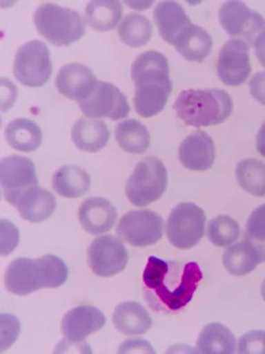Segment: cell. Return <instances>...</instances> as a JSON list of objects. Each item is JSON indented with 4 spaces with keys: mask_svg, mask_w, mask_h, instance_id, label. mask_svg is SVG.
I'll use <instances>...</instances> for the list:
<instances>
[{
    "mask_svg": "<svg viewBox=\"0 0 265 354\" xmlns=\"http://www.w3.org/2000/svg\"><path fill=\"white\" fill-rule=\"evenodd\" d=\"M142 281L145 299L152 309L178 312L192 301L202 281V271L195 261H164L150 256Z\"/></svg>",
    "mask_w": 265,
    "mask_h": 354,
    "instance_id": "6da1fadb",
    "label": "cell"
},
{
    "mask_svg": "<svg viewBox=\"0 0 265 354\" xmlns=\"http://www.w3.org/2000/svg\"><path fill=\"white\" fill-rule=\"evenodd\" d=\"M132 80L135 85L134 107L142 118L161 113L173 92L168 60L157 51H146L132 62Z\"/></svg>",
    "mask_w": 265,
    "mask_h": 354,
    "instance_id": "7a4b0ae2",
    "label": "cell"
},
{
    "mask_svg": "<svg viewBox=\"0 0 265 354\" xmlns=\"http://www.w3.org/2000/svg\"><path fill=\"white\" fill-rule=\"evenodd\" d=\"M67 277L66 263L54 254H46L36 260L19 257L7 267L4 285L12 295H28L40 289L61 288L66 283Z\"/></svg>",
    "mask_w": 265,
    "mask_h": 354,
    "instance_id": "3957f363",
    "label": "cell"
},
{
    "mask_svg": "<svg viewBox=\"0 0 265 354\" xmlns=\"http://www.w3.org/2000/svg\"><path fill=\"white\" fill-rule=\"evenodd\" d=\"M234 109L231 96L222 89H188L174 103L184 123L193 127L216 126L230 118Z\"/></svg>",
    "mask_w": 265,
    "mask_h": 354,
    "instance_id": "277c9868",
    "label": "cell"
},
{
    "mask_svg": "<svg viewBox=\"0 0 265 354\" xmlns=\"http://www.w3.org/2000/svg\"><path fill=\"white\" fill-rule=\"evenodd\" d=\"M39 33L51 44L67 47L85 36L86 21L75 10L54 3L41 4L33 15Z\"/></svg>",
    "mask_w": 265,
    "mask_h": 354,
    "instance_id": "5b68a950",
    "label": "cell"
},
{
    "mask_svg": "<svg viewBox=\"0 0 265 354\" xmlns=\"http://www.w3.org/2000/svg\"><path fill=\"white\" fill-rule=\"evenodd\" d=\"M168 183L166 166L157 158L141 160L126 183V196L135 207H146L159 200Z\"/></svg>",
    "mask_w": 265,
    "mask_h": 354,
    "instance_id": "8992f818",
    "label": "cell"
},
{
    "mask_svg": "<svg viewBox=\"0 0 265 354\" xmlns=\"http://www.w3.org/2000/svg\"><path fill=\"white\" fill-rule=\"evenodd\" d=\"M12 71L15 78L25 86L39 88L46 85L52 74L51 53L47 44L32 40L19 47Z\"/></svg>",
    "mask_w": 265,
    "mask_h": 354,
    "instance_id": "52a82bcc",
    "label": "cell"
},
{
    "mask_svg": "<svg viewBox=\"0 0 265 354\" xmlns=\"http://www.w3.org/2000/svg\"><path fill=\"white\" fill-rule=\"evenodd\" d=\"M205 212L193 203L175 205L168 216L167 238L178 249L195 248L205 233Z\"/></svg>",
    "mask_w": 265,
    "mask_h": 354,
    "instance_id": "ba28073f",
    "label": "cell"
},
{
    "mask_svg": "<svg viewBox=\"0 0 265 354\" xmlns=\"http://www.w3.org/2000/svg\"><path fill=\"white\" fill-rule=\"evenodd\" d=\"M128 261V249L117 236H99L88 248V263L97 277L110 278L118 275L126 268Z\"/></svg>",
    "mask_w": 265,
    "mask_h": 354,
    "instance_id": "9c48e42d",
    "label": "cell"
},
{
    "mask_svg": "<svg viewBox=\"0 0 265 354\" xmlns=\"http://www.w3.org/2000/svg\"><path fill=\"white\" fill-rule=\"evenodd\" d=\"M222 28L231 37H241L248 46L265 30V18L242 1H226L219 10Z\"/></svg>",
    "mask_w": 265,
    "mask_h": 354,
    "instance_id": "30bf717a",
    "label": "cell"
},
{
    "mask_svg": "<svg viewBox=\"0 0 265 354\" xmlns=\"http://www.w3.org/2000/svg\"><path fill=\"white\" fill-rule=\"evenodd\" d=\"M79 110L86 118H110L112 120L126 118L130 106L126 96L112 84L99 81L95 92L86 100L78 102Z\"/></svg>",
    "mask_w": 265,
    "mask_h": 354,
    "instance_id": "8fae6325",
    "label": "cell"
},
{
    "mask_svg": "<svg viewBox=\"0 0 265 354\" xmlns=\"http://www.w3.org/2000/svg\"><path fill=\"white\" fill-rule=\"evenodd\" d=\"M164 230V221L153 211L141 209L125 214L118 225L119 236L137 248L156 243Z\"/></svg>",
    "mask_w": 265,
    "mask_h": 354,
    "instance_id": "7c38bea8",
    "label": "cell"
},
{
    "mask_svg": "<svg viewBox=\"0 0 265 354\" xmlns=\"http://www.w3.org/2000/svg\"><path fill=\"white\" fill-rule=\"evenodd\" d=\"M0 183L4 200L12 204L21 193L39 186L35 163L23 156H7L1 159Z\"/></svg>",
    "mask_w": 265,
    "mask_h": 354,
    "instance_id": "4fadbf2b",
    "label": "cell"
},
{
    "mask_svg": "<svg viewBox=\"0 0 265 354\" xmlns=\"http://www.w3.org/2000/svg\"><path fill=\"white\" fill-rule=\"evenodd\" d=\"M252 71L249 46L238 39L227 41L219 51L217 75L227 86L245 84Z\"/></svg>",
    "mask_w": 265,
    "mask_h": 354,
    "instance_id": "5bb4252c",
    "label": "cell"
},
{
    "mask_svg": "<svg viewBox=\"0 0 265 354\" xmlns=\"http://www.w3.org/2000/svg\"><path fill=\"white\" fill-rule=\"evenodd\" d=\"M106 324L104 313L92 305L72 308L62 319V333L70 344H82Z\"/></svg>",
    "mask_w": 265,
    "mask_h": 354,
    "instance_id": "9a60e30c",
    "label": "cell"
},
{
    "mask_svg": "<svg viewBox=\"0 0 265 354\" xmlns=\"http://www.w3.org/2000/svg\"><path fill=\"white\" fill-rule=\"evenodd\" d=\"M55 84L61 95L70 100L82 102L92 96L99 81L88 66L68 63L59 70Z\"/></svg>",
    "mask_w": 265,
    "mask_h": 354,
    "instance_id": "2e32d148",
    "label": "cell"
},
{
    "mask_svg": "<svg viewBox=\"0 0 265 354\" xmlns=\"http://www.w3.org/2000/svg\"><path fill=\"white\" fill-rule=\"evenodd\" d=\"M178 155L185 169L206 171L213 166L216 158L213 140L208 133L197 130L182 141Z\"/></svg>",
    "mask_w": 265,
    "mask_h": 354,
    "instance_id": "e0dca14e",
    "label": "cell"
},
{
    "mask_svg": "<svg viewBox=\"0 0 265 354\" xmlns=\"http://www.w3.org/2000/svg\"><path fill=\"white\" fill-rule=\"evenodd\" d=\"M11 205L18 209L19 215L26 222L41 223L55 212L57 198L50 190L33 186L21 193Z\"/></svg>",
    "mask_w": 265,
    "mask_h": 354,
    "instance_id": "ac0fdd59",
    "label": "cell"
},
{
    "mask_svg": "<svg viewBox=\"0 0 265 354\" xmlns=\"http://www.w3.org/2000/svg\"><path fill=\"white\" fill-rule=\"evenodd\" d=\"M118 218L115 207L103 197H90L78 209V219L84 230L92 236L107 233Z\"/></svg>",
    "mask_w": 265,
    "mask_h": 354,
    "instance_id": "d6986e66",
    "label": "cell"
},
{
    "mask_svg": "<svg viewBox=\"0 0 265 354\" xmlns=\"http://www.w3.org/2000/svg\"><path fill=\"white\" fill-rule=\"evenodd\" d=\"M153 19L159 28V33L168 44H175L181 35L193 25L184 7L177 1L157 3Z\"/></svg>",
    "mask_w": 265,
    "mask_h": 354,
    "instance_id": "ffe728a7",
    "label": "cell"
},
{
    "mask_svg": "<svg viewBox=\"0 0 265 354\" xmlns=\"http://www.w3.org/2000/svg\"><path fill=\"white\" fill-rule=\"evenodd\" d=\"M262 261V250L249 241H241L231 245L223 254V266L234 277L251 274Z\"/></svg>",
    "mask_w": 265,
    "mask_h": 354,
    "instance_id": "44dd1931",
    "label": "cell"
},
{
    "mask_svg": "<svg viewBox=\"0 0 265 354\" xmlns=\"http://www.w3.org/2000/svg\"><path fill=\"white\" fill-rule=\"evenodd\" d=\"M71 140L79 151L93 153L107 145L110 130L103 120L81 118L75 122L71 130Z\"/></svg>",
    "mask_w": 265,
    "mask_h": 354,
    "instance_id": "7402d4cb",
    "label": "cell"
},
{
    "mask_svg": "<svg viewBox=\"0 0 265 354\" xmlns=\"http://www.w3.org/2000/svg\"><path fill=\"white\" fill-rule=\"evenodd\" d=\"M112 323L125 335H142L152 327V317L141 304L125 301L117 305Z\"/></svg>",
    "mask_w": 265,
    "mask_h": 354,
    "instance_id": "603a6c76",
    "label": "cell"
},
{
    "mask_svg": "<svg viewBox=\"0 0 265 354\" xmlns=\"http://www.w3.org/2000/svg\"><path fill=\"white\" fill-rule=\"evenodd\" d=\"M6 140L17 151L33 152L41 145L43 133L40 126L30 119H14L6 127Z\"/></svg>",
    "mask_w": 265,
    "mask_h": 354,
    "instance_id": "cb8c5ba5",
    "label": "cell"
},
{
    "mask_svg": "<svg viewBox=\"0 0 265 354\" xmlns=\"http://www.w3.org/2000/svg\"><path fill=\"white\" fill-rule=\"evenodd\" d=\"M237 339L231 330L222 323L206 324L199 333L197 352L204 354H233L237 349Z\"/></svg>",
    "mask_w": 265,
    "mask_h": 354,
    "instance_id": "d4e9b609",
    "label": "cell"
},
{
    "mask_svg": "<svg viewBox=\"0 0 265 354\" xmlns=\"http://www.w3.org/2000/svg\"><path fill=\"white\" fill-rule=\"evenodd\" d=\"M212 44V37L205 29L197 25H190L181 35L174 47L185 59L201 63L210 54Z\"/></svg>",
    "mask_w": 265,
    "mask_h": 354,
    "instance_id": "484cf974",
    "label": "cell"
},
{
    "mask_svg": "<svg viewBox=\"0 0 265 354\" xmlns=\"http://www.w3.org/2000/svg\"><path fill=\"white\" fill-rule=\"evenodd\" d=\"M122 12L124 7L121 1L95 0L89 1L86 6L85 21L90 28L99 32H108L119 24Z\"/></svg>",
    "mask_w": 265,
    "mask_h": 354,
    "instance_id": "4316f807",
    "label": "cell"
},
{
    "mask_svg": "<svg viewBox=\"0 0 265 354\" xmlns=\"http://www.w3.org/2000/svg\"><path fill=\"white\" fill-rule=\"evenodd\" d=\"M90 187L89 174L78 166L61 167L52 178V189L65 198H78Z\"/></svg>",
    "mask_w": 265,
    "mask_h": 354,
    "instance_id": "83f0119b",
    "label": "cell"
},
{
    "mask_svg": "<svg viewBox=\"0 0 265 354\" xmlns=\"http://www.w3.org/2000/svg\"><path fill=\"white\" fill-rule=\"evenodd\" d=\"M115 138L122 151L132 155L145 153L150 144L148 129L135 119L121 122L115 129Z\"/></svg>",
    "mask_w": 265,
    "mask_h": 354,
    "instance_id": "f1b7e54d",
    "label": "cell"
},
{
    "mask_svg": "<svg viewBox=\"0 0 265 354\" xmlns=\"http://www.w3.org/2000/svg\"><path fill=\"white\" fill-rule=\"evenodd\" d=\"M235 177L239 186L256 196H265V163L257 159H245L237 165Z\"/></svg>",
    "mask_w": 265,
    "mask_h": 354,
    "instance_id": "f546056e",
    "label": "cell"
},
{
    "mask_svg": "<svg viewBox=\"0 0 265 354\" xmlns=\"http://www.w3.org/2000/svg\"><path fill=\"white\" fill-rule=\"evenodd\" d=\"M119 37L129 47H142L152 37V24L141 14H128L119 24Z\"/></svg>",
    "mask_w": 265,
    "mask_h": 354,
    "instance_id": "4dcf8cb0",
    "label": "cell"
},
{
    "mask_svg": "<svg viewBox=\"0 0 265 354\" xmlns=\"http://www.w3.org/2000/svg\"><path fill=\"white\" fill-rule=\"evenodd\" d=\"M206 236L213 245L227 246L238 239L239 225L228 215H219L209 222Z\"/></svg>",
    "mask_w": 265,
    "mask_h": 354,
    "instance_id": "1f68e13d",
    "label": "cell"
},
{
    "mask_svg": "<svg viewBox=\"0 0 265 354\" xmlns=\"http://www.w3.org/2000/svg\"><path fill=\"white\" fill-rule=\"evenodd\" d=\"M238 352L265 354V331L256 330L242 335L238 342Z\"/></svg>",
    "mask_w": 265,
    "mask_h": 354,
    "instance_id": "d6a6232c",
    "label": "cell"
},
{
    "mask_svg": "<svg viewBox=\"0 0 265 354\" xmlns=\"http://www.w3.org/2000/svg\"><path fill=\"white\" fill-rule=\"evenodd\" d=\"M19 335V322L11 315H1V348L0 351H7Z\"/></svg>",
    "mask_w": 265,
    "mask_h": 354,
    "instance_id": "836d02e7",
    "label": "cell"
},
{
    "mask_svg": "<svg viewBox=\"0 0 265 354\" xmlns=\"http://www.w3.org/2000/svg\"><path fill=\"white\" fill-rule=\"evenodd\" d=\"M246 233L256 241H265V204L251 214L246 225Z\"/></svg>",
    "mask_w": 265,
    "mask_h": 354,
    "instance_id": "e575fe53",
    "label": "cell"
},
{
    "mask_svg": "<svg viewBox=\"0 0 265 354\" xmlns=\"http://www.w3.org/2000/svg\"><path fill=\"white\" fill-rule=\"evenodd\" d=\"M1 256H8L18 245V229L8 221H1Z\"/></svg>",
    "mask_w": 265,
    "mask_h": 354,
    "instance_id": "d590c367",
    "label": "cell"
},
{
    "mask_svg": "<svg viewBox=\"0 0 265 354\" xmlns=\"http://www.w3.org/2000/svg\"><path fill=\"white\" fill-rule=\"evenodd\" d=\"M249 91L252 97L265 106V71L256 73L249 81Z\"/></svg>",
    "mask_w": 265,
    "mask_h": 354,
    "instance_id": "8d00e7d4",
    "label": "cell"
},
{
    "mask_svg": "<svg viewBox=\"0 0 265 354\" xmlns=\"http://www.w3.org/2000/svg\"><path fill=\"white\" fill-rule=\"evenodd\" d=\"M125 352H139V353H155L153 348L144 339H129L126 341L121 348H119V353H125Z\"/></svg>",
    "mask_w": 265,
    "mask_h": 354,
    "instance_id": "74e56055",
    "label": "cell"
},
{
    "mask_svg": "<svg viewBox=\"0 0 265 354\" xmlns=\"http://www.w3.org/2000/svg\"><path fill=\"white\" fill-rule=\"evenodd\" d=\"M253 46H255L256 58H257L259 62L265 67V30L256 37Z\"/></svg>",
    "mask_w": 265,
    "mask_h": 354,
    "instance_id": "f35d334b",
    "label": "cell"
},
{
    "mask_svg": "<svg viewBox=\"0 0 265 354\" xmlns=\"http://www.w3.org/2000/svg\"><path fill=\"white\" fill-rule=\"evenodd\" d=\"M256 147H257L259 153L265 158V120L264 123L262 124L259 133H257V137H256Z\"/></svg>",
    "mask_w": 265,
    "mask_h": 354,
    "instance_id": "ab89813d",
    "label": "cell"
},
{
    "mask_svg": "<svg viewBox=\"0 0 265 354\" xmlns=\"http://www.w3.org/2000/svg\"><path fill=\"white\" fill-rule=\"evenodd\" d=\"M262 295H263V299L265 301V279L263 281V285H262Z\"/></svg>",
    "mask_w": 265,
    "mask_h": 354,
    "instance_id": "60d3db41",
    "label": "cell"
}]
</instances>
